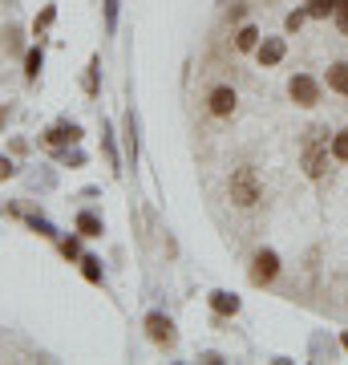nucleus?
I'll return each mask as SVG.
<instances>
[{
	"label": "nucleus",
	"instance_id": "obj_1",
	"mask_svg": "<svg viewBox=\"0 0 348 365\" xmlns=\"http://www.w3.org/2000/svg\"><path fill=\"white\" fill-rule=\"evenodd\" d=\"M227 191H231V199L239 203V207H255L259 195H263V187H259V175L251 167H239L231 175V182H227Z\"/></svg>",
	"mask_w": 348,
	"mask_h": 365
},
{
	"label": "nucleus",
	"instance_id": "obj_2",
	"mask_svg": "<svg viewBox=\"0 0 348 365\" xmlns=\"http://www.w3.org/2000/svg\"><path fill=\"white\" fill-rule=\"evenodd\" d=\"M288 93H292V102L304 106V110L320 102V86H316V81H312L308 73H296V78L288 81Z\"/></svg>",
	"mask_w": 348,
	"mask_h": 365
},
{
	"label": "nucleus",
	"instance_id": "obj_3",
	"mask_svg": "<svg viewBox=\"0 0 348 365\" xmlns=\"http://www.w3.org/2000/svg\"><path fill=\"white\" fill-rule=\"evenodd\" d=\"M280 276V256L271 248H263V252H255V264H251V280L255 284H271Z\"/></svg>",
	"mask_w": 348,
	"mask_h": 365
},
{
	"label": "nucleus",
	"instance_id": "obj_4",
	"mask_svg": "<svg viewBox=\"0 0 348 365\" xmlns=\"http://www.w3.org/2000/svg\"><path fill=\"white\" fill-rule=\"evenodd\" d=\"M206 106H211L215 118H231L235 114V90L231 86H215V90L206 93Z\"/></svg>",
	"mask_w": 348,
	"mask_h": 365
},
{
	"label": "nucleus",
	"instance_id": "obj_5",
	"mask_svg": "<svg viewBox=\"0 0 348 365\" xmlns=\"http://www.w3.org/2000/svg\"><path fill=\"white\" fill-rule=\"evenodd\" d=\"M146 333H150V341H158V345H170V341H174V325H170V317H162V313L146 317Z\"/></svg>",
	"mask_w": 348,
	"mask_h": 365
},
{
	"label": "nucleus",
	"instance_id": "obj_6",
	"mask_svg": "<svg viewBox=\"0 0 348 365\" xmlns=\"http://www.w3.org/2000/svg\"><path fill=\"white\" fill-rule=\"evenodd\" d=\"M304 170H308V179H320L328 170V146H308L304 150Z\"/></svg>",
	"mask_w": 348,
	"mask_h": 365
},
{
	"label": "nucleus",
	"instance_id": "obj_7",
	"mask_svg": "<svg viewBox=\"0 0 348 365\" xmlns=\"http://www.w3.org/2000/svg\"><path fill=\"white\" fill-rule=\"evenodd\" d=\"M255 57H259V66H280L284 61V41L268 37L263 45H255Z\"/></svg>",
	"mask_w": 348,
	"mask_h": 365
},
{
	"label": "nucleus",
	"instance_id": "obj_8",
	"mask_svg": "<svg viewBox=\"0 0 348 365\" xmlns=\"http://www.w3.org/2000/svg\"><path fill=\"white\" fill-rule=\"evenodd\" d=\"M78 138H81V126H78V122H57V126H53V130L45 134V143H49V146L78 143Z\"/></svg>",
	"mask_w": 348,
	"mask_h": 365
},
{
	"label": "nucleus",
	"instance_id": "obj_9",
	"mask_svg": "<svg viewBox=\"0 0 348 365\" xmlns=\"http://www.w3.org/2000/svg\"><path fill=\"white\" fill-rule=\"evenodd\" d=\"M328 90H336L340 98H348V61H336L328 69Z\"/></svg>",
	"mask_w": 348,
	"mask_h": 365
},
{
	"label": "nucleus",
	"instance_id": "obj_10",
	"mask_svg": "<svg viewBox=\"0 0 348 365\" xmlns=\"http://www.w3.org/2000/svg\"><path fill=\"white\" fill-rule=\"evenodd\" d=\"M211 309L219 317H235L239 313V297H231V292H211Z\"/></svg>",
	"mask_w": 348,
	"mask_h": 365
},
{
	"label": "nucleus",
	"instance_id": "obj_11",
	"mask_svg": "<svg viewBox=\"0 0 348 365\" xmlns=\"http://www.w3.org/2000/svg\"><path fill=\"white\" fill-rule=\"evenodd\" d=\"M259 45V29L255 25H243L239 33H235V49H243V53H251Z\"/></svg>",
	"mask_w": 348,
	"mask_h": 365
},
{
	"label": "nucleus",
	"instance_id": "obj_12",
	"mask_svg": "<svg viewBox=\"0 0 348 365\" xmlns=\"http://www.w3.org/2000/svg\"><path fill=\"white\" fill-rule=\"evenodd\" d=\"M78 232L90 235V240H93V235H102V220H97L93 211H81V215H78Z\"/></svg>",
	"mask_w": 348,
	"mask_h": 365
},
{
	"label": "nucleus",
	"instance_id": "obj_13",
	"mask_svg": "<svg viewBox=\"0 0 348 365\" xmlns=\"http://www.w3.org/2000/svg\"><path fill=\"white\" fill-rule=\"evenodd\" d=\"M81 272H85V280H90V284H102V260L85 256V260H81Z\"/></svg>",
	"mask_w": 348,
	"mask_h": 365
},
{
	"label": "nucleus",
	"instance_id": "obj_14",
	"mask_svg": "<svg viewBox=\"0 0 348 365\" xmlns=\"http://www.w3.org/2000/svg\"><path fill=\"white\" fill-rule=\"evenodd\" d=\"M328 13H336V0H308V16H316V21H324Z\"/></svg>",
	"mask_w": 348,
	"mask_h": 365
},
{
	"label": "nucleus",
	"instance_id": "obj_15",
	"mask_svg": "<svg viewBox=\"0 0 348 365\" xmlns=\"http://www.w3.org/2000/svg\"><path fill=\"white\" fill-rule=\"evenodd\" d=\"M25 73H28V81H37V73H41V49H28V57H25Z\"/></svg>",
	"mask_w": 348,
	"mask_h": 365
},
{
	"label": "nucleus",
	"instance_id": "obj_16",
	"mask_svg": "<svg viewBox=\"0 0 348 365\" xmlns=\"http://www.w3.org/2000/svg\"><path fill=\"white\" fill-rule=\"evenodd\" d=\"M332 158L348 163V130H344V134H336V138H332Z\"/></svg>",
	"mask_w": 348,
	"mask_h": 365
},
{
	"label": "nucleus",
	"instance_id": "obj_17",
	"mask_svg": "<svg viewBox=\"0 0 348 365\" xmlns=\"http://www.w3.org/2000/svg\"><path fill=\"white\" fill-rule=\"evenodd\" d=\"M336 25L340 33H348V0H336Z\"/></svg>",
	"mask_w": 348,
	"mask_h": 365
},
{
	"label": "nucleus",
	"instance_id": "obj_18",
	"mask_svg": "<svg viewBox=\"0 0 348 365\" xmlns=\"http://www.w3.org/2000/svg\"><path fill=\"white\" fill-rule=\"evenodd\" d=\"M304 16H308V9H304V13H288V33H300V25H304Z\"/></svg>",
	"mask_w": 348,
	"mask_h": 365
},
{
	"label": "nucleus",
	"instance_id": "obj_19",
	"mask_svg": "<svg viewBox=\"0 0 348 365\" xmlns=\"http://www.w3.org/2000/svg\"><path fill=\"white\" fill-rule=\"evenodd\" d=\"M13 175H16V167H13L4 155H0V179H13Z\"/></svg>",
	"mask_w": 348,
	"mask_h": 365
},
{
	"label": "nucleus",
	"instance_id": "obj_20",
	"mask_svg": "<svg viewBox=\"0 0 348 365\" xmlns=\"http://www.w3.org/2000/svg\"><path fill=\"white\" fill-rule=\"evenodd\" d=\"M344 349H348V333H344Z\"/></svg>",
	"mask_w": 348,
	"mask_h": 365
}]
</instances>
